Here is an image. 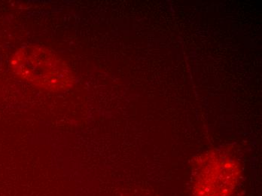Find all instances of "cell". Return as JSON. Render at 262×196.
<instances>
[{
	"label": "cell",
	"mask_w": 262,
	"mask_h": 196,
	"mask_svg": "<svg viewBox=\"0 0 262 196\" xmlns=\"http://www.w3.org/2000/svg\"><path fill=\"white\" fill-rule=\"evenodd\" d=\"M11 68L22 80L49 92H65L72 89L76 77L71 68L47 48L26 46L14 52Z\"/></svg>",
	"instance_id": "6da1fadb"
},
{
	"label": "cell",
	"mask_w": 262,
	"mask_h": 196,
	"mask_svg": "<svg viewBox=\"0 0 262 196\" xmlns=\"http://www.w3.org/2000/svg\"><path fill=\"white\" fill-rule=\"evenodd\" d=\"M241 168L235 159L223 151L212 150L201 155L192 170L194 196H231L234 192Z\"/></svg>",
	"instance_id": "7a4b0ae2"
}]
</instances>
